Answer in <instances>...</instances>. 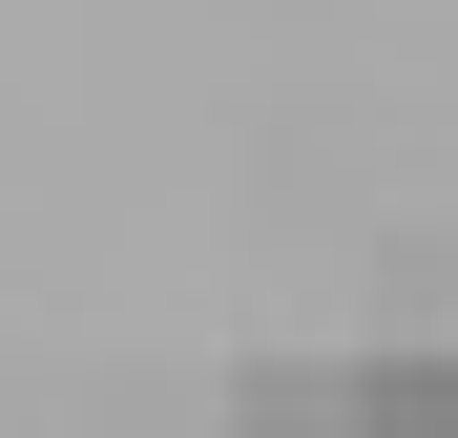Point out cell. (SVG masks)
<instances>
[{
	"label": "cell",
	"mask_w": 458,
	"mask_h": 438,
	"mask_svg": "<svg viewBox=\"0 0 458 438\" xmlns=\"http://www.w3.org/2000/svg\"><path fill=\"white\" fill-rule=\"evenodd\" d=\"M334 397H354V438H458V355H375Z\"/></svg>",
	"instance_id": "6da1fadb"
}]
</instances>
